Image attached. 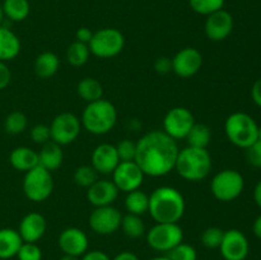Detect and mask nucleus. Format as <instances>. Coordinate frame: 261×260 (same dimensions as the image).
<instances>
[{"instance_id": "obj_1", "label": "nucleus", "mask_w": 261, "mask_h": 260, "mask_svg": "<svg viewBox=\"0 0 261 260\" xmlns=\"http://www.w3.org/2000/svg\"><path fill=\"white\" fill-rule=\"evenodd\" d=\"M178 145L175 139L163 130H152L137 142L135 162L150 177H162L175 168L178 154Z\"/></svg>"}, {"instance_id": "obj_2", "label": "nucleus", "mask_w": 261, "mask_h": 260, "mask_svg": "<svg viewBox=\"0 0 261 260\" xmlns=\"http://www.w3.org/2000/svg\"><path fill=\"white\" fill-rule=\"evenodd\" d=\"M185 209V198L176 188L160 186L150 193L148 213L155 223H178Z\"/></svg>"}, {"instance_id": "obj_3", "label": "nucleus", "mask_w": 261, "mask_h": 260, "mask_svg": "<svg viewBox=\"0 0 261 260\" xmlns=\"http://www.w3.org/2000/svg\"><path fill=\"white\" fill-rule=\"evenodd\" d=\"M213 167L211 153L206 148L186 147L178 150L175 168L178 176L186 181L198 183L211 173Z\"/></svg>"}, {"instance_id": "obj_4", "label": "nucleus", "mask_w": 261, "mask_h": 260, "mask_svg": "<svg viewBox=\"0 0 261 260\" xmlns=\"http://www.w3.org/2000/svg\"><path fill=\"white\" fill-rule=\"evenodd\" d=\"M117 121V110L112 102L101 98L89 102L82 114V126L94 135H105L111 132Z\"/></svg>"}, {"instance_id": "obj_5", "label": "nucleus", "mask_w": 261, "mask_h": 260, "mask_svg": "<svg viewBox=\"0 0 261 260\" xmlns=\"http://www.w3.org/2000/svg\"><path fill=\"white\" fill-rule=\"evenodd\" d=\"M224 130L229 142L236 147L246 149L257 140L259 125L246 112H233L227 117Z\"/></svg>"}, {"instance_id": "obj_6", "label": "nucleus", "mask_w": 261, "mask_h": 260, "mask_svg": "<svg viewBox=\"0 0 261 260\" xmlns=\"http://www.w3.org/2000/svg\"><path fill=\"white\" fill-rule=\"evenodd\" d=\"M245 188V178L239 171L227 170L219 171L211 181V191L214 198L223 203L233 201L242 194Z\"/></svg>"}, {"instance_id": "obj_7", "label": "nucleus", "mask_w": 261, "mask_h": 260, "mask_svg": "<svg viewBox=\"0 0 261 260\" xmlns=\"http://www.w3.org/2000/svg\"><path fill=\"white\" fill-rule=\"evenodd\" d=\"M54 191V178L50 171L42 166H36L27 171L23 178V193L25 198L35 203H41L50 198Z\"/></svg>"}, {"instance_id": "obj_8", "label": "nucleus", "mask_w": 261, "mask_h": 260, "mask_svg": "<svg viewBox=\"0 0 261 260\" xmlns=\"http://www.w3.org/2000/svg\"><path fill=\"white\" fill-rule=\"evenodd\" d=\"M125 46V37L117 28L106 27L93 32L88 47L92 55L99 59H110L119 55Z\"/></svg>"}, {"instance_id": "obj_9", "label": "nucleus", "mask_w": 261, "mask_h": 260, "mask_svg": "<svg viewBox=\"0 0 261 260\" xmlns=\"http://www.w3.org/2000/svg\"><path fill=\"white\" fill-rule=\"evenodd\" d=\"M150 249L167 254L184 241V231L178 223H155L145 233Z\"/></svg>"}, {"instance_id": "obj_10", "label": "nucleus", "mask_w": 261, "mask_h": 260, "mask_svg": "<svg viewBox=\"0 0 261 260\" xmlns=\"http://www.w3.org/2000/svg\"><path fill=\"white\" fill-rule=\"evenodd\" d=\"M82 130V122L76 115L71 112H61L56 115L50 125L51 140L59 145L71 144L79 137Z\"/></svg>"}, {"instance_id": "obj_11", "label": "nucleus", "mask_w": 261, "mask_h": 260, "mask_svg": "<svg viewBox=\"0 0 261 260\" xmlns=\"http://www.w3.org/2000/svg\"><path fill=\"white\" fill-rule=\"evenodd\" d=\"M195 124V117L193 112L186 107H173L166 114L163 119V132L170 135L176 142L186 139L189 132Z\"/></svg>"}, {"instance_id": "obj_12", "label": "nucleus", "mask_w": 261, "mask_h": 260, "mask_svg": "<svg viewBox=\"0 0 261 260\" xmlns=\"http://www.w3.org/2000/svg\"><path fill=\"white\" fill-rule=\"evenodd\" d=\"M122 214L114 205L97 206L89 214V227L92 231L102 236L115 233L121 226Z\"/></svg>"}, {"instance_id": "obj_13", "label": "nucleus", "mask_w": 261, "mask_h": 260, "mask_svg": "<svg viewBox=\"0 0 261 260\" xmlns=\"http://www.w3.org/2000/svg\"><path fill=\"white\" fill-rule=\"evenodd\" d=\"M111 175L112 183L116 185L119 191L124 193H130L140 189L145 176L135 161L120 162Z\"/></svg>"}, {"instance_id": "obj_14", "label": "nucleus", "mask_w": 261, "mask_h": 260, "mask_svg": "<svg viewBox=\"0 0 261 260\" xmlns=\"http://www.w3.org/2000/svg\"><path fill=\"white\" fill-rule=\"evenodd\" d=\"M249 240L240 229L232 228L224 231L223 240L219 246L224 260H245L249 255Z\"/></svg>"}, {"instance_id": "obj_15", "label": "nucleus", "mask_w": 261, "mask_h": 260, "mask_svg": "<svg viewBox=\"0 0 261 260\" xmlns=\"http://www.w3.org/2000/svg\"><path fill=\"white\" fill-rule=\"evenodd\" d=\"M203 65V55L195 47H184L172 58V71L181 78L195 75Z\"/></svg>"}, {"instance_id": "obj_16", "label": "nucleus", "mask_w": 261, "mask_h": 260, "mask_svg": "<svg viewBox=\"0 0 261 260\" xmlns=\"http://www.w3.org/2000/svg\"><path fill=\"white\" fill-rule=\"evenodd\" d=\"M233 17L231 13L221 9L218 12L206 15L204 31L209 40L214 41V42H221L229 37L233 31Z\"/></svg>"}, {"instance_id": "obj_17", "label": "nucleus", "mask_w": 261, "mask_h": 260, "mask_svg": "<svg viewBox=\"0 0 261 260\" xmlns=\"http://www.w3.org/2000/svg\"><path fill=\"white\" fill-rule=\"evenodd\" d=\"M59 247L64 255L81 257L88 251L89 241L86 232L76 227H68L63 229L58 239Z\"/></svg>"}, {"instance_id": "obj_18", "label": "nucleus", "mask_w": 261, "mask_h": 260, "mask_svg": "<svg viewBox=\"0 0 261 260\" xmlns=\"http://www.w3.org/2000/svg\"><path fill=\"white\" fill-rule=\"evenodd\" d=\"M91 161L92 167L97 171V173L102 175H111L120 163L116 147L110 143H102L97 145L92 152Z\"/></svg>"}, {"instance_id": "obj_19", "label": "nucleus", "mask_w": 261, "mask_h": 260, "mask_svg": "<svg viewBox=\"0 0 261 260\" xmlns=\"http://www.w3.org/2000/svg\"><path fill=\"white\" fill-rule=\"evenodd\" d=\"M119 195V189L112 180H97L87 189V199L89 203L97 206L112 205Z\"/></svg>"}, {"instance_id": "obj_20", "label": "nucleus", "mask_w": 261, "mask_h": 260, "mask_svg": "<svg viewBox=\"0 0 261 260\" xmlns=\"http://www.w3.org/2000/svg\"><path fill=\"white\" fill-rule=\"evenodd\" d=\"M47 229V222L42 214L31 212L25 214L19 223V232L23 242H38Z\"/></svg>"}, {"instance_id": "obj_21", "label": "nucleus", "mask_w": 261, "mask_h": 260, "mask_svg": "<svg viewBox=\"0 0 261 260\" xmlns=\"http://www.w3.org/2000/svg\"><path fill=\"white\" fill-rule=\"evenodd\" d=\"M63 162L64 152L61 149V145L53 140H48L47 143L42 144L40 152H38V165L53 172V171L59 170Z\"/></svg>"}, {"instance_id": "obj_22", "label": "nucleus", "mask_w": 261, "mask_h": 260, "mask_svg": "<svg viewBox=\"0 0 261 260\" xmlns=\"http://www.w3.org/2000/svg\"><path fill=\"white\" fill-rule=\"evenodd\" d=\"M9 162L17 171L27 172L38 166V153L30 147H17L10 153Z\"/></svg>"}, {"instance_id": "obj_23", "label": "nucleus", "mask_w": 261, "mask_h": 260, "mask_svg": "<svg viewBox=\"0 0 261 260\" xmlns=\"http://www.w3.org/2000/svg\"><path fill=\"white\" fill-rule=\"evenodd\" d=\"M23 240L19 232L13 228L0 229V259L7 260L17 256Z\"/></svg>"}, {"instance_id": "obj_24", "label": "nucleus", "mask_w": 261, "mask_h": 260, "mask_svg": "<svg viewBox=\"0 0 261 260\" xmlns=\"http://www.w3.org/2000/svg\"><path fill=\"white\" fill-rule=\"evenodd\" d=\"M20 53V41L12 30L0 25V61L13 60Z\"/></svg>"}, {"instance_id": "obj_25", "label": "nucleus", "mask_w": 261, "mask_h": 260, "mask_svg": "<svg viewBox=\"0 0 261 260\" xmlns=\"http://www.w3.org/2000/svg\"><path fill=\"white\" fill-rule=\"evenodd\" d=\"M59 66H60V60H59L58 55L51 51H45V53L40 54L33 64L36 75L41 79H48L55 75L56 71L59 70Z\"/></svg>"}, {"instance_id": "obj_26", "label": "nucleus", "mask_w": 261, "mask_h": 260, "mask_svg": "<svg viewBox=\"0 0 261 260\" xmlns=\"http://www.w3.org/2000/svg\"><path fill=\"white\" fill-rule=\"evenodd\" d=\"M149 208V195L142 191L140 189H137L134 191L126 193L125 196V209L127 213L140 216L145 214Z\"/></svg>"}, {"instance_id": "obj_27", "label": "nucleus", "mask_w": 261, "mask_h": 260, "mask_svg": "<svg viewBox=\"0 0 261 260\" xmlns=\"http://www.w3.org/2000/svg\"><path fill=\"white\" fill-rule=\"evenodd\" d=\"M76 92L79 97L87 103L103 98V87L97 79L91 78V76L83 78L79 82L76 86Z\"/></svg>"}, {"instance_id": "obj_28", "label": "nucleus", "mask_w": 261, "mask_h": 260, "mask_svg": "<svg viewBox=\"0 0 261 260\" xmlns=\"http://www.w3.org/2000/svg\"><path fill=\"white\" fill-rule=\"evenodd\" d=\"M2 7L5 17L13 22H23L31 12L28 0H4Z\"/></svg>"}, {"instance_id": "obj_29", "label": "nucleus", "mask_w": 261, "mask_h": 260, "mask_svg": "<svg viewBox=\"0 0 261 260\" xmlns=\"http://www.w3.org/2000/svg\"><path fill=\"white\" fill-rule=\"evenodd\" d=\"M186 140H188L189 147L208 148L212 140L211 127L205 124H201V122H195L189 132Z\"/></svg>"}, {"instance_id": "obj_30", "label": "nucleus", "mask_w": 261, "mask_h": 260, "mask_svg": "<svg viewBox=\"0 0 261 260\" xmlns=\"http://www.w3.org/2000/svg\"><path fill=\"white\" fill-rule=\"evenodd\" d=\"M120 228L122 229L125 236H127L129 239H139L147 233L144 221L140 218V216L130 213H127L126 216H122Z\"/></svg>"}, {"instance_id": "obj_31", "label": "nucleus", "mask_w": 261, "mask_h": 260, "mask_svg": "<svg viewBox=\"0 0 261 260\" xmlns=\"http://www.w3.org/2000/svg\"><path fill=\"white\" fill-rule=\"evenodd\" d=\"M89 55L91 51L87 43L79 42V41H74L66 50V60L71 66H83L89 60Z\"/></svg>"}, {"instance_id": "obj_32", "label": "nucleus", "mask_w": 261, "mask_h": 260, "mask_svg": "<svg viewBox=\"0 0 261 260\" xmlns=\"http://www.w3.org/2000/svg\"><path fill=\"white\" fill-rule=\"evenodd\" d=\"M27 116H25L23 112L20 111H14L10 112L7 117H5L4 121V129L8 134L17 135L20 134L25 130L27 127Z\"/></svg>"}, {"instance_id": "obj_33", "label": "nucleus", "mask_w": 261, "mask_h": 260, "mask_svg": "<svg viewBox=\"0 0 261 260\" xmlns=\"http://www.w3.org/2000/svg\"><path fill=\"white\" fill-rule=\"evenodd\" d=\"M226 0H189L190 8L200 15H209L223 9Z\"/></svg>"}, {"instance_id": "obj_34", "label": "nucleus", "mask_w": 261, "mask_h": 260, "mask_svg": "<svg viewBox=\"0 0 261 260\" xmlns=\"http://www.w3.org/2000/svg\"><path fill=\"white\" fill-rule=\"evenodd\" d=\"M97 175H98V173H97V171L94 170L92 166L84 165L74 171L73 178L74 183H75L76 185L88 189L92 184H94L98 180V178H97Z\"/></svg>"}, {"instance_id": "obj_35", "label": "nucleus", "mask_w": 261, "mask_h": 260, "mask_svg": "<svg viewBox=\"0 0 261 260\" xmlns=\"http://www.w3.org/2000/svg\"><path fill=\"white\" fill-rule=\"evenodd\" d=\"M166 256L170 260H198V252L193 245L182 241L172 250H170Z\"/></svg>"}, {"instance_id": "obj_36", "label": "nucleus", "mask_w": 261, "mask_h": 260, "mask_svg": "<svg viewBox=\"0 0 261 260\" xmlns=\"http://www.w3.org/2000/svg\"><path fill=\"white\" fill-rule=\"evenodd\" d=\"M224 231L219 227H208L201 233V244L208 249H219L223 240Z\"/></svg>"}, {"instance_id": "obj_37", "label": "nucleus", "mask_w": 261, "mask_h": 260, "mask_svg": "<svg viewBox=\"0 0 261 260\" xmlns=\"http://www.w3.org/2000/svg\"><path fill=\"white\" fill-rule=\"evenodd\" d=\"M116 152L119 155L120 162H129V161H135V154H137V142H133L130 139H122L117 143Z\"/></svg>"}, {"instance_id": "obj_38", "label": "nucleus", "mask_w": 261, "mask_h": 260, "mask_svg": "<svg viewBox=\"0 0 261 260\" xmlns=\"http://www.w3.org/2000/svg\"><path fill=\"white\" fill-rule=\"evenodd\" d=\"M17 257L18 260H42V250L37 242H23Z\"/></svg>"}, {"instance_id": "obj_39", "label": "nucleus", "mask_w": 261, "mask_h": 260, "mask_svg": "<svg viewBox=\"0 0 261 260\" xmlns=\"http://www.w3.org/2000/svg\"><path fill=\"white\" fill-rule=\"evenodd\" d=\"M31 139L33 140V143L36 144H45L48 140H51V133H50V126L45 124H37L31 129Z\"/></svg>"}, {"instance_id": "obj_40", "label": "nucleus", "mask_w": 261, "mask_h": 260, "mask_svg": "<svg viewBox=\"0 0 261 260\" xmlns=\"http://www.w3.org/2000/svg\"><path fill=\"white\" fill-rule=\"evenodd\" d=\"M246 158L254 167H261V142L256 140L249 148H246Z\"/></svg>"}, {"instance_id": "obj_41", "label": "nucleus", "mask_w": 261, "mask_h": 260, "mask_svg": "<svg viewBox=\"0 0 261 260\" xmlns=\"http://www.w3.org/2000/svg\"><path fill=\"white\" fill-rule=\"evenodd\" d=\"M154 70L161 75L168 74L172 71V59L167 58V56H161L154 61Z\"/></svg>"}, {"instance_id": "obj_42", "label": "nucleus", "mask_w": 261, "mask_h": 260, "mask_svg": "<svg viewBox=\"0 0 261 260\" xmlns=\"http://www.w3.org/2000/svg\"><path fill=\"white\" fill-rule=\"evenodd\" d=\"M12 79V73L4 61H0V91L7 88Z\"/></svg>"}, {"instance_id": "obj_43", "label": "nucleus", "mask_w": 261, "mask_h": 260, "mask_svg": "<svg viewBox=\"0 0 261 260\" xmlns=\"http://www.w3.org/2000/svg\"><path fill=\"white\" fill-rule=\"evenodd\" d=\"M81 260H111L106 252L101 250H91L87 251L83 256H81Z\"/></svg>"}, {"instance_id": "obj_44", "label": "nucleus", "mask_w": 261, "mask_h": 260, "mask_svg": "<svg viewBox=\"0 0 261 260\" xmlns=\"http://www.w3.org/2000/svg\"><path fill=\"white\" fill-rule=\"evenodd\" d=\"M92 36H93V32L89 28L81 27L75 32V41H79V42H83L88 45L89 41L92 40Z\"/></svg>"}, {"instance_id": "obj_45", "label": "nucleus", "mask_w": 261, "mask_h": 260, "mask_svg": "<svg viewBox=\"0 0 261 260\" xmlns=\"http://www.w3.org/2000/svg\"><path fill=\"white\" fill-rule=\"evenodd\" d=\"M251 98L252 101H254V103L261 109V78L257 79V81L252 84Z\"/></svg>"}, {"instance_id": "obj_46", "label": "nucleus", "mask_w": 261, "mask_h": 260, "mask_svg": "<svg viewBox=\"0 0 261 260\" xmlns=\"http://www.w3.org/2000/svg\"><path fill=\"white\" fill-rule=\"evenodd\" d=\"M111 260H140V259L138 257L137 254H134V252L121 251V252H119V254H117L116 256H115L114 259H111Z\"/></svg>"}, {"instance_id": "obj_47", "label": "nucleus", "mask_w": 261, "mask_h": 260, "mask_svg": "<svg viewBox=\"0 0 261 260\" xmlns=\"http://www.w3.org/2000/svg\"><path fill=\"white\" fill-rule=\"evenodd\" d=\"M254 200L256 205L261 209V180L255 185L254 189Z\"/></svg>"}, {"instance_id": "obj_48", "label": "nucleus", "mask_w": 261, "mask_h": 260, "mask_svg": "<svg viewBox=\"0 0 261 260\" xmlns=\"http://www.w3.org/2000/svg\"><path fill=\"white\" fill-rule=\"evenodd\" d=\"M252 232L257 239L261 240V214L255 219L254 224H252Z\"/></svg>"}, {"instance_id": "obj_49", "label": "nucleus", "mask_w": 261, "mask_h": 260, "mask_svg": "<svg viewBox=\"0 0 261 260\" xmlns=\"http://www.w3.org/2000/svg\"><path fill=\"white\" fill-rule=\"evenodd\" d=\"M60 260H81V259L75 256H70V255H64L63 257H60Z\"/></svg>"}, {"instance_id": "obj_50", "label": "nucleus", "mask_w": 261, "mask_h": 260, "mask_svg": "<svg viewBox=\"0 0 261 260\" xmlns=\"http://www.w3.org/2000/svg\"><path fill=\"white\" fill-rule=\"evenodd\" d=\"M4 17L5 15H4V12H3V7H2V4H0V25H2Z\"/></svg>"}, {"instance_id": "obj_51", "label": "nucleus", "mask_w": 261, "mask_h": 260, "mask_svg": "<svg viewBox=\"0 0 261 260\" xmlns=\"http://www.w3.org/2000/svg\"><path fill=\"white\" fill-rule=\"evenodd\" d=\"M149 260H170V259H168V257L165 255V256H155V257H152V259H149Z\"/></svg>"}, {"instance_id": "obj_52", "label": "nucleus", "mask_w": 261, "mask_h": 260, "mask_svg": "<svg viewBox=\"0 0 261 260\" xmlns=\"http://www.w3.org/2000/svg\"><path fill=\"white\" fill-rule=\"evenodd\" d=\"M257 140L261 142V126H259V132H257Z\"/></svg>"}]
</instances>
